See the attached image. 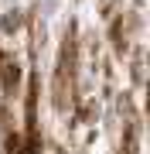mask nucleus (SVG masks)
Segmentation results:
<instances>
[{"mask_svg":"<svg viewBox=\"0 0 150 154\" xmlns=\"http://www.w3.org/2000/svg\"><path fill=\"white\" fill-rule=\"evenodd\" d=\"M75 82H78V41H75V24H68L58 51V65H55V86H51V99H55L58 113L75 106V93H78Z\"/></svg>","mask_w":150,"mask_h":154,"instance_id":"1","label":"nucleus"},{"mask_svg":"<svg viewBox=\"0 0 150 154\" xmlns=\"http://www.w3.org/2000/svg\"><path fill=\"white\" fill-rule=\"evenodd\" d=\"M137 31H140V14L119 11V14L109 21V38H113V48H116V55H126V51L133 48Z\"/></svg>","mask_w":150,"mask_h":154,"instance_id":"2","label":"nucleus"},{"mask_svg":"<svg viewBox=\"0 0 150 154\" xmlns=\"http://www.w3.org/2000/svg\"><path fill=\"white\" fill-rule=\"evenodd\" d=\"M4 147H7V154H28V144H24V134H7L4 137Z\"/></svg>","mask_w":150,"mask_h":154,"instance_id":"3","label":"nucleus"},{"mask_svg":"<svg viewBox=\"0 0 150 154\" xmlns=\"http://www.w3.org/2000/svg\"><path fill=\"white\" fill-rule=\"evenodd\" d=\"M21 21H24V17H21V11H7V17H4V24H0V28L10 34V31H17V28H21Z\"/></svg>","mask_w":150,"mask_h":154,"instance_id":"4","label":"nucleus"},{"mask_svg":"<svg viewBox=\"0 0 150 154\" xmlns=\"http://www.w3.org/2000/svg\"><path fill=\"white\" fill-rule=\"evenodd\" d=\"M133 82H137V86L143 82V48L133 51Z\"/></svg>","mask_w":150,"mask_h":154,"instance_id":"5","label":"nucleus"},{"mask_svg":"<svg viewBox=\"0 0 150 154\" xmlns=\"http://www.w3.org/2000/svg\"><path fill=\"white\" fill-rule=\"evenodd\" d=\"M113 7H116V0H99V11H102V17H113Z\"/></svg>","mask_w":150,"mask_h":154,"instance_id":"6","label":"nucleus"}]
</instances>
